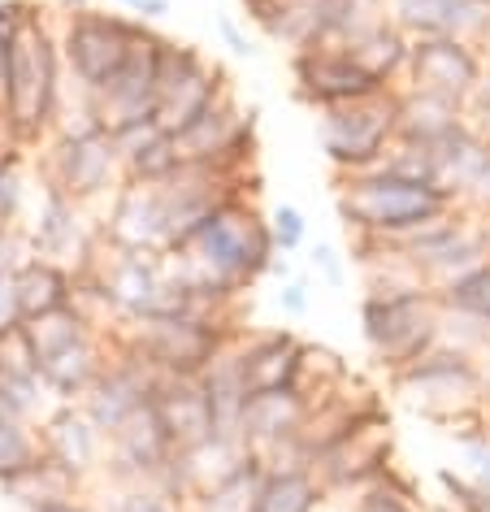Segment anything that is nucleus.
Masks as SVG:
<instances>
[{"label":"nucleus","instance_id":"obj_1","mask_svg":"<svg viewBox=\"0 0 490 512\" xmlns=\"http://www.w3.org/2000/svg\"><path fill=\"white\" fill-rule=\"evenodd\" d=\"M274 256L278 248L269 217L256 209L252 196H239L222 213H213L191 239L170 248V274L204 309L230 313L243 291L269 274Z\"/></svg>","mask_w":490,"mask_h":512},{"label":"nucleus","instance_id":"obj_2","mask_svg":"<svg viewBox=\"0 0 490 512\" xmlns=\"http://www.w3.org/2000/svg\"><path fill=\"white\" fill-rule=\"evenodd\" d=\"M61 96H66V57H61V35L53 27L44 5L27 9L22 27L14 31V48H9V83L5 100H0V118H5L9 135L22 148H35L53 135Z\"/></svg>","mask_w":490,"mask_h":512},{"label":"nucleus","instance_id":"obj_3","mask_svg":"<svg viewBox=\"0 0 490 512\" xmlns=\"http://www.w3.org/2000/svg\"><path fill=\"white\" fill-rule=\"evenodd\" d=\"M334 204H339V222L347 226V235L382 239V243H399L460 209L443 187L395 178L386 170L339 174V196H334Z\"/></svg>","mask_w":490,"mask_h":512},{"label":"nucleus","instance_id":"obj_4","mask_svg":"<svg viewBox=\"0 0 490 512\" xmlns=\"http://www.w3.org/2000/svg\"><path fill=\"white\" fill-rule=\"evenodd\" d=\"M360 335L391 378L443 343V304L425 283H369L360 296Z\"/></svg>","mask_w":490,"mask_h":512},{"label":"nucleus","instance_id":"obj_5","mask_svg":"<svg viewBox=\"0 0 490 512\" xmlns=\"http://www.w3.org/2000/svg\"><path fill=\"white\" fill-rule=\"evenodd\" d=\"M391 391L412 413H421L425 421H434L443 430L460 426V421H473V417H486V408H490L482 356L447 348V343H438L421 361L391 374Z\"/></svg>","mask_w":490,"mask_h":512},{"label":"nucleus","instance_id":"obj_6","mask_svg":"<svg viewBox=\"0 0 490 512\" xmlns=\"http://www.w3.org/2000/svg\"><path fill=\"white\" fill-rule=\"evenodd\" d=\"M109 330L122 348L144 356L161 378H200L204 369L217 361V352L235 335H243L248 326H239L235 313L230 317L157 313V317H139V322L109 326Z\"/></svg>","mask_w":490,"mask_h":512},{"label":"nucleus","instance_id":"obj_7","mask_svg":"<svg viewBox=\"0 0 490 512\" xmlns=\"http://www.w3.org/2000/svg\"><path fill=\"white\" fill-rule=\"evenodd\" d=\"M321 152L339 174H365L378 170L382 157L399 139V87L373 92L365 100H347V105L317 113Z\"/></svg>","mask_w":490,"mask_h":512},{"label":"nucleus","instance_id":"obj_8","mask_svg":"<svg viewBox=\"0 0 490 512\" xmlns=\"http://www.w3.org/2000/svg\"><path fill=\"white\" fill-rule=\"evenodd\" d=\"M40 187H57L61 196L87 204H109L122 187V157L109 131H57L40 144Z\"/></svg>","mask_w":490,"mask_h":512},{"label":"nucleus","instance_id":"obj_9","mask_svg":"<svg viewBox=\"0 0 490 512\" xmlns=\"http://www.w3.org/2000/svg\"><path fill=\"white\" fill-rule=\"evenodd\" d=\"M139 31L135 14H109V9H79L61 18V57H66V79L83 96H100L126 66L131 40Z\"/></svg>","mask_w":490,"mask_h":512},{"label":"nucleus","instance_id":"obj_10","mask_svg":"<svg viewBox=\"0 0 490 512\" xmlns=\"http://www.w3.org/2000/svg\"><path fill=\"white\" fill-rule=\"evenodd\" d=\"M395 465V430H391V413H373L360 417L352 430H343L334 443H326L313 456L317 482L326 486L330 499H352L356 491H365L369 482H378L386 469Z\"/></svg>","mask_w":490,"mask_h":512},{"label":"nucleus","instance_id":"obj_11","mask_svg":"<svg viewBox=\"0 0 490 512\" xmlns=\"http://www.w3.org/2000/svg\"><path fill=\"white\" fill-rule=\"evenodd\" d=\"M486 70H490V57L482 44L456 40V35H421V40H412L408 74L399 87H417V92L460 100V105L469 109V100L477 87H482Z\"/></svg>","mask_w":490,"mask_h":512},{"label":"nucleus","instance_id":"obj_12","mask_svg":"<svg viewBox=\"0 0 490 512\" xmlns=\"http://www.w3.org/2000/svg\"><path fill=\"white\" fill-rule=\"evenodd\" d=\"M27 243L35 256H48V261H61L74 274H83L96 261L105 239H100V217H92L87 204L61 196L57 187H44L40 209L27 226Z\"/></svg>","mask_w":490,"mask_h":512},{"label":"nucleus","instance_id":"obj_13","mask_svg":"<svg viewBox=\"0 0 490 512\" xmlns=\"http://www.w3.org/2000/svg\"><path fill=\"white\" fill-rule=\"evenodd\" d=\"M157 48H161V35L152 31V22L139 18L126 66L118 70V79L92 100L100 131H122V126L157 118Z\"/></svg>","mask_w":490,"mask_h":512},{"label":"nucleus","instance_id":"obj_14","mask_svg":"<svg viewBox=\"0 0 490 512\" xmlns=\"http://www.w3.org/2000/svg\"><path fill=\"white\" fill-rule=\"evenodd\" d=\"M291 83H295V96L304 105H313L317 113L347 105V100H365L373 92H386V83L373 79L343 44H313L291 53Z\"/></svg>","mask_w":490,"mask_h":512},{"label":"nucleus","instance_id":"obj_15","mask_svg":"<svg viewBox=\"0 0 490 512\" xmlns=\"http://www.w3.org/2000/svg\"><path fill=\"white\" fill-rule=\"evenodd\" d=\"M100 239L118 252H170V209L157 183L122 178L100 213Z\"/></svg>","mask_w":490,"mask_h":512},{"label":"nucleus","instance_id":"obj_16","mask_svg":"<svg viewBox=\"0 0 490 512\" xmlns=\"http://www.w3.org/2000/svg\"><path fill=\"white\" fill-rule=\"evenodd\" d=\"M178 456V447L165 430L161 413L152 404H144L135 417H126L118 430L109 434V460H105V482L113 486H139L152 482L157 486L170 473Z\"/></svg>","mask_w":490,"mask_h":512},{"label":"nucleus","instance_id":"obj_17","mask_svg":"<svg viewBox=\"0 0 490 512\" xmlns=\"http://www.w3.org/2000/svg\"><path fill=\"white\" fill-rule=\"evenodd\" d=\"M113 335V330H109ZM157 382L161 374L152 369L144 356H135L131 348H122L118 339H113V361L109 369L96 378V387L83 395V413L96 421L105 434H113L122 426L126 417H135L144 404H152V395H157Z\"/></svg>","mask_w":490,"mask_h":512},{"label":"nucleus","instance_id":"obj_18","mask_svg":"<svg viewBox=\"0 0 490 512\" xmlns=\"http://www.w3.org/2000/svg\"><path fill=\"white\" fill-rule=\"evenodd\" d=\"M40 443L44 452L66 465L70 473L92 486L105 482V460H109V434L83 413V404H53L40 417Z\"/></svg>","mask_w":490,"mask_h":512},{"label":"nucleus","instance_id":"obj_19","mask_svg":"<svg viewBox=\"0 0 490 512\" xmlns=\"http://www.w3.org/2000/svg\"><path fill=\"white\" fill-rule=\"evenodd\" d=\"M252 460L248 443L243 439H230V434H213V439H204L196 447H183V452L174 456L170 473L157 482L161 491H170L178 504H196V499H204L209 491H217V486H226L235 473Z\"/></svg>","mask_w":490,"mask_h":512},{"label":"nucleus","instance_id":"obj_20","mask_svg":"<svg viewBox=\"0 0 490 512\" xmlns=\"http://www.w3.org/2000/svg\"><path fill=\"white\" fill-rule=\"evenodd\" d=\"M386 14L412 40L421 35H456L486 48L490 35V0H386Z\"/></svg>","mask_w":490,"mask_h":512},{"label":"nucleus","instance_id":"obj_21","mask_svg":"<svg viewBox=\"0 0 490 512\" xmlns=\"http://www.w3.org/2000/svg\"><path fill=\"white\" fill-rule=\"evenodd\" d=\"M300 356H304V339L295 335V330H287V326H278V330H243L239 335V361H243V374H248L252 391L295 387Z\"/></svg>","mask_w":490,"mask_h":512},{"label":"nucleus","instance_id":"obj_22","mask_svg":"<svg viewBox=\"0 0 490 512\" xmlns=\"http://www.w3.org/2000/svg\"><path fill=\"white\" fill-rule=\"evenodd\" d=\"M113 361V335L105 330H92L87 339H79L74 348H66L53 361H44V387L53 395V404H79L87 391L96 387V378L109 369Z\"/></svg>","mask_w":490,"mask_h":512},{"label":"nucleus","instance_id":"obj_23","mask_svg":"<svg viewBox=\"0 0 490 512\" xmlns=\"http://www.w3.org/2000/svg\"><path fill=\"white\" fill-rule=\"evenodd\" d=\"M152 408L161 413V421H165V430H170L178 452L217 434L213 404H209V391H204L200 378H161L157 395H152Z\"/></svg>","mask_w":490,"mask_h":512},{"label":"nucleus","instance_id":"obj_24","mask_svg":"<svg viewBox=\"0 0 490 512\" xmlns=\"http://www.w3.org/2000/svg\"><path fill=\"white\" fill-rule=\"evenodd\" d=\"M113 144H118V157H122V174L135 178V183H170L183 165V152H178L174 135L161 131L157 118L148 122H135V126H122V131H109Z\"/></svg>","mask_w":490,"mask_h":512},{"label":"nucleus","instance_id":"obj_25","mask_svg":"<svg viewBox=\"0 0 490 512\" xmlns=\"http://www.w3.org/2000/svg\"><path fill=\"white\" fill-rule=\"evenodd\" d=\"M87 491H92V486H87L79 473H70L66 465H57L48 452L35 460V465L0 482V495L18 512H53L61 504H74V499H87Z\"/></svg>","mask_w":490,"mask_h":512},{"label":"nucleus","instance_id":"obj_26","mask_svg":"<svg viewBox=\"0 0 490 512\" xmlns=\"http://www.w3.org/2000/svg\"><path fill=\"white\" fill-rule=\"evenodd\" d=\"M14 287H18V304H22V317H27V322L83 300L79 274H74L70 265L48 261V256H35V252L14 270Z\"/></svg>","mask_w":490,"mask_h":512},{"label":"nucleus","instance_id":"obj_27","mask_svg":"<svg viewBox=\"0 0 490 512\" xmlns=\"http://www.w3.org/2000/svg\"><path fill=\"white\" fill-rule=\"evenodd\" d=\"M204 391H209V404H213V426L217 434H230L239 439V426H243V408L252 400V387H248V374H243V361H239V335L217 352V361L200 374Z\"/></svg>","mask_w":490,"mask_h":512},{"label":"nucleus","instance_id":"obj_28","mask_svg":"<svg viewBox=\"0 0 490 512\" xmlns=\"http://www.w3.org/2000/svg\"><path fill=\"white\" fill-rule=\"evenodd\" d=\"M343 48H347V53H352L378 83H386V87H399V83H404V74H408V53H412V35H408L404 27H395L391 14L378 18L373 27H365L360 35H352V40H347Z\"/></svg>","mask_w":490,"mask_h":512},{"label":"nucleus","instance_id":"obj_29","mask_svg":"<svg viewBox=\"0 0 490 512\" xmlns=\"http://www.w3.org/2000/svg\"><path fill=\"white\" fill-rule=\"evenodd\" d=\"M460 122H469V109L460 100L417 92V87H399V139L430 148L443 135L456 131Z\"/></svg>","mask_w":490,"mask_h":512},{"label":"nucleus","instance_id":"obj_30","mask_svg":"<svg viewBox=\"0 0 490 512\" xmlns=\"http://www.w3.org/2000/svg\"><path fill=\"white\" fill-rule=\"evenodd\" d=\"M321 504H330V495L308 465H265L252 512H317Z\"/></svg>","mask_w":490,"mask_h":512},{"label":"nucleus","instance_id":"obj_31","mask_svg":"<svg viewBox=\"0 0 490 512\" xmlns=\"http://www.w3.org/2000/svg\"><path fill=\"white\" fill-rule=\"evenodd\" d=\"M230 74L217 66V61H209L204 57V66L196 70V74H187L183 83L174 87V92H165L161 96V105H157V122H161V131H170V135H178L187 122H196L204 109L213 105L217 96H226L230 92Z\"/></svg>","mask_w":490,"mask_h":512},{"label":"nucleus","instance_id":"obj_32","mask_svg":"<svg viewBox=\"0 0 490 512\" xmlns=\"http://www.w3.org/2000/svg\"><path fill=\"white\" fill-rule=\"evenodd\" d=\"M27 326V339H31V348L35 356H40V374H44V361H53V356H61L66 348H74L79 339H87L92 330H105V322L96 317L92 304H66V309H53V313H44V317H31V322H22Z\"/></svg>","mask_w":490,"mask_h":512},{"label":"nucleus","instance_id":"obj_33","mask_svg":"<svg viewBox=\"0 0 490 512\" xmlns=\"http://www.w3.org/2000/svg\"><path fill=\"white\" fill-rule=\"evenodd\" d=\"M347 382H352V369H347V361L334 348H326V343H308L304 339V356H300V374H295V391L304 395L308 404H326L334 400Z\"/></svg>","mask_w":490,"mask_h":512},{"label":"nucleus","instance_id":"obj_34","mask_svg":"<svg viewBox=\"0 0 490 512\" xmlns=\"http://www.w3.org/2000/svg\"><path fill=\"white\" fill-rule=\"evenodd\" d=\"M347 512H430V508L421 504L417 482L391 465L378 482H369L365 491H356L347 499Z\"/></svg>","mask_w":490,"mask_h":512},{"label":"nucleus","instance_id":"obj_35","mask_svg":"<svg viewBox=\"0 0 490 512\" xmlns=\"http://www.w3.org/2000/svg\"><path fill=\"white\" fill-rule=\"evenodd\" d=\"M443 313H460V317H473V322H486L490 326V261L473 265L469 274L451 278V283L434 287Z\"/></svg>","mask_w":490,"mask_h":512},{"label":"nucleus","instance_id":"obj_36","mask_svg":"<svg viewBox=\"0 0 490 512\" xmlns=\"http://www.w3.org/2000/svg\"><path fill=\"white\" fill-rule=\"evenodd\" d=\"M447 439L460 456L464 478H473L477 486L490 491V421L473 417V421H460V426H447Z\"/></svg>","mask_w":490,"mask_h":512},{"label":"nucleus","instance_id":"obj_37","mask_svg":"<svg viewBox=\"0 0 490 512\" xmlns=\"http://www.w3.org/2000/svg\"><path fill=\"white\" fill-rule=\"evenodd\" d=\"M261 473H265V460L252 456L226 486H217V491L196 499L187 512H252V499H256V486H261Z\"/></svg>","mask_w":490,"mask_h":512},{"label":"nucleus","instance_id":"obj_38","mask_svg":"<svg viewBox=\"0 0 490 512\" xmlns=\"http://www.w3.org/2000/svg\"><path fill=\"white\" fill-rule=\"evenodd\" d=\"M40 456H44V443H40V426H35V421L14 417L0 426V482L35 465Z\"/></svg>","mask_w":490,"mask_h":512},{"label":"nucleus","instance_id":"obj_39","mask_svg":"<svg viewBox=\"0 0 490 512\" xmlns=\"http://www.w3.org/2000/svg\"><path fill=\"white\" fill-rule=\"evenodd\" d=\"M27 209V148L0 157V230H18Z\"/></svg>","mask_w":490,"mask_h":512},{"label":"nucleus","instance_id":"obj_40","mask_svg":"<svg viewBox=\"0 0 490 512\" xmlns=\"http://www.w3.org/2000/svg\"><path fill=\"white\" fill-rule=\"evenodd\" d=\"M438 491H443V504L456 512H490V491L464 478L460 469H438Z\"/></svg>","mask_w":490,"mask_h":512},{"label":"nucleus","instance_id":"obj_41","mask_svg":"<svg viewBox=\"0 0 490 512\" xmlns=\"http://www.w3.org/2000/svg\"><path fill=\"white\" fill-rule=\"evenodd\" d=\"M269 230H274V248L282 256L300 252L308 243V222H304V213L295 209V204H278V209L269 213Z\"/></svg>","mask_w":490,"mask_h":512},{"label":"nucleus","instance_id":"obj_42","mask_svg":"<svg viewBox=\"0 0 490 512\" xmlns=\"http://www.w3.org/2000/svg\"><path fill=\"white\" fill-rule=\"evenodd\" d=\"M308 270H313L317 283H326V287H347V256L326 239H317L313 248H308Z\"/></svg>","mask_w":490,"mask_h":512},{"label":"nucleus","instance_id":"obj_43","mask_svg":"<svg viewBox=\"0 0 490 512\" xmlns=\"http://www.w3.org/2000/svg\"><path fill=\"white\" fill-rule=\"evenodd\" d=\"M31 0H0V100H5V83H9V48H14V31L27 18Z\"/></svg>","mask_w":490,"mask_h":512},{"label":"nucleus","instance_id":"obj_44","mask_svg":"<svg viewBox=\"0 0 490 512\" xmlns=\"http://www.w3.org/2000/svg\"><path fill=\"white\" fill-rule=\"evenodd\" d=\"M278 309H282V317H308V309H313V291H308V278H287V283H282Z\"/></svg>","mask_w":490,"mask_h":512},{"label":"nucleus","instance_id":"obj_45","mask_svg":"<svg viewBox=\"0 0 490 512\" xmlns=\"http://www.w3.org/2000/svg\"><path fill=\"white\" fill-rule=\"evenodd\" d=\"M27 317H22V304H18V287H14V274H0V335L18 330Z\"/></svg>","mask_w":490,"mask_h":512},{"label":"nucleus","instance_id":"obj_46","mask_svg":"<svg viewBox=\"0 0 490 512\" xmlns=\"http://www.w3.org/2000/svg\"><path fill=\"white\" fill-rule=\"evenodd\" d=\"M217 31H222V40H226V48H230L235 57H248V61L256 57V44L248 40V31H243L235 18H226V14H222V18H217Z\"/></svg>","mask_w":490,"mask_h":512},{"label":"nucleus","instance_id":"obj_47","mask_svg":"<svg viewBox=\"0 0 490 512\" xmlns=\"http://www.w3.org/2000/svg\"><path fill=\"white\" fill-rule=\"evenodd\" d=\"M165 14H170V0H144V14H139V18H144V22H157V18H165Z\"/></svg>","mask_w":490,"mask_h":512},{"label":"nucleus","instance_id":"obj_48","mask_svg":"<svg viewBox=\"0 0 490 512\" xmlns=\"http://www.w3.org/2000/svg\"><path fill=\"white\" fill-rule=\"evenodd\" d=\"M92 499V495H87ZM87 499H74V504H61V508H53V512H100L96 504H87Z\"/></svg>","mask_w":490,"mask_h":512},{"label":"nucleus","instance_id":"obj_49","mask_svg":"<svg viewBox=\"0 0 490 512\" xmlns=\"http://www.w3.org/2000/svg\"><path fill=\"white\" fill-rule=\"evenodd\" d=\"M18 413H14V404H9V395H5V387H0V426H5V421H14Z\"/></svg>","mask_w":490,"mask_h":512},{"label":"nucleus","instance_id":"obj_50","mask_svg":"<svg viewBox=\"0 0 490 512\" xmlns=\"http://www.w3.org/2000/svg\"><path fill=\"white\" fill-rule=\"evenodd\" d=\"M66 14H79V9H92V0H57Z\"/></svg>","mask_w":490,"mask_h":512},{"label":"nucleus","instance_id":"obj_51","mask_svg":"<svg viewBox=\"0 0 490 512\" xmlns=\"http://www.w3.org/2000/svg\"><path fill=\"white\" fill-rule=\"evenodd\" d=\"M113 5H122V9H131V14L139 18V14H144V0H113Z\"/></svg>","mask_w":490,"mask_h":512},{"label":"nucleus","instance_id":"obj_52","mask_svg":"<svg viewBox=\"0 0 490 512\" xmlns=\"http://www.w3.org/2000/svg\"><path fill=\"white\" fill-rule=\"evenodd\" d=\"M482 374H486V387H490V343L482 348Z\"/></svg>","mask_w":490,"mask_h":512},{"label":"nucleus","instance_id":"obj_53","mask_svg":"<svg viewBox=\"0 0 490 512\" xmlns=\"http://www.w3.org/2000/svg\"><path fill=\"white\" fill-rule=\"evenodd\" d=\"M317 512H347V508H339V504H334V499H330V504H321Z\"/></svg>","mask_w":490,"mask_h":512},{"label":"nucleus","instance_id":"obj_54","mask_svg":"<svg viewBox=\"0 0 490 512\" xmlns=\"http://www.w3.org/2000/svg\"><path fill=\"white\" fill-rule=\"evenodd\" d=\"M430 512H456V508H447V504H434Z\"/></svg>","mask_w":490,"mask_h":512},{"label":"nucleus","instance_id":"obj_55","mask_svg":"<svg viewBox=\"0 0 490 512\" xmlns=\"http://www.w3.org/2000/svg\"><path fill=\"white\" fill-rule=\"evenodd\" d=\"M486 57H490V35H486Z\"/></svg>","mask_w":490,"mask_h":512},{"label":"nucleus","instance_id":"obj_56","mask_svg":"<svg viewBox=\"0 0 490 512\" xmlns=\"http://www.w3.org/2000/svg\"><path fill=\"white\" fill-rule=\"evenodd\" d=\"M486 421H490V408H486Z\"/></svg>","mask_w":490,"mask_h":512}]
</instances>
